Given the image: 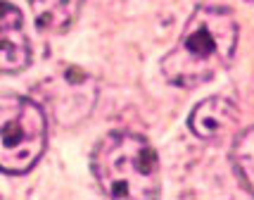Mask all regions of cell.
<instances>
[{
    "instance_id": "1",
    "label": "cell",
    "mask_w": 254,
    "mask_h": 200,
    "mask_svg": "<svg viewBox=\"0 0 254 200\" xmlns=\"http://www.w3.org/2000/svg\"><path fill=\"white\" fill-rule=\"evenodd\" d=\"M235 48L238 22L233 12L221 5H199L162 60V74L174 86L195 89L231 65Z\"/></svg>"
},
{
    "instance_id": "2",
    "label": "cell",
    "mask_w": 254,
    "mask_h": 200,
    "mask_svg": "<svg viewBox=\"0 0 254 200\" xmlns=\"http://www.w3.org/2000/svg\"><path fill=\"white\" fill-rule=\"evenodd\" d=\"M90 169L100 191L110 198H157L159 196V157L147 138L128 131H114L100 138Z\"/></svg>"
},
{
    "instance_id": "3",
    "label": "cell",
    "mask_w": 254,
    "mask_h": 200,
    "mask_svg": "<svg viewBox=\"0 0 254 200\" xmlns=\"http://www.w3.org/2000/svg\"><path fill=\"white\" fill-rule=\"evenodd\" d=\"M48 145V119L41 105L22 96H0V172L26 174Z\"/></svg>"
},
{
    "instance_id": "4",
    "label": "cell",
    "mask_w": 254,
    "mask_h": 200,
    "mask_svg": "<svg viewBox=\"0 0 254 200\" xmlns=\"http://www.w3.org/2000/svg\"><path fill=\"white\" fill-rule=\"evenodd\" d=\"M31 62V43L24 17L14 5L0 0V74H19Z\"/></svg>"
},
{
    "instance_id": "5",
    "label": "cell",
    "mask_w": 254,
    "mask_h": 200,
    "mask_svg": "<svg viewBox=\"0 0 254 200\" xmlns=\"http://www.w3.org/2000/svg\"><path fill=\"white\" fill-rule=\"evenodd\" d=\"M235 122H238V107L233 100L223 98V96L202 100L188 117L190 131L204 141L223 136Z\"/></svg>"
},
{
    "instance_id": "6",
    "label": "cell",
    "mask_w": 254,
    "mask_h": 200,
    "mask_svg": "<svg viewBox=\"0 0 254 200\" xmlns=\"http://www.w3.org/2000/svg\"><path fill=\"white\" fill-rule=\"evenodd\" d=\"M86 0H29L36 26L43 31H64L71 26Z\"/></svg>"
},
{
    "instance_id": "7",
    "label": "cell",
    "mask_w": 254,
    "mask_h": 200,
    "mask_svg": "<svg viewBox=\"0 0 254 200\" xmlns=\"http://www.w3.org/2000/svg\"><path fill=\"white\" fill-rule=\"evenodd\" d=\"M231 160L235 174L243 181V186L254 196V126L238 133L231 150Z\"/></svg>"
},
{
    "instance_id": "8",
    "label": "cell",
    "mask_w": 254,
    "mask_h": 200,
    "mask_svg": "<svg viewBox=\"0 0 254 200\" xmlns=\"http://www.w3.org/2000/svg\"><path fill=\"white\" fill-rule=\"evenodd\" d=\"M252 2H254V0H252Z\"/></svg>"
}]
</instances>
